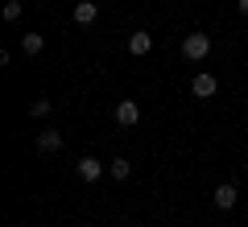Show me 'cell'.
I'll return each mask as SVG.
<instances>
[{"label": "cell", "instance_id": "obj_1", "mask_svg": "<svg viewBox=\"0 0 248 227\" xmlns=\"http://www.w3.org/2000/svg\"><path fill=\"white\" fill-rule=\"evenodd\" d=\"M207 54H211V37L207 33H186L182 37V58L186 62H203Z\"/></svg>", "mask_w": 248, "mask_h": 227}, {"label": "cell", "instance_id": "obj_2", "mask_svg": "<svg viewBox=\"0 0 248 227\" xmlns=\"http://www.w3.org/2000/svg\"><path fill=\"white\" fill-rule=\"evenodd\" d=\"M215 91H219V83H215V75H207V70H199L195 79H190V95L195 99H211Z\"/></svg>", "mask_w": 248, "mask_h": 227}, {"label": "cell", "instance_id": "obj_3", "mask_svg": "<svg viewBox=\"0 0 248 227\" xmlns=\"http://www.w3.org/2000/svg\"><path fill=\"white\" fill-rule=\"evenodd\" d=\"M112 116H116V124H120V128H133V124L141 120V107H137V99H120Z\"/></svg>", "mask_w": 248, "mask_h": 227}, {"label": "cell", "instance_id": "obj_4", "mask_svg": "<svg viewBox=\"0 0 248 227\" xmlns=\"http://www.w3.org/2000/svg\"><path fill=\"white\" fill-rule=\"evenodd\" d=\"M211 202H215L219 211H232V207L240 202V190H236L232 182H219V186H215V194H211Z\"/></svg>", "mask_w": 248, "mask_h": 227}, {"label": "cell", "instance_id": "obj_5", "mask_svg": "<svg viewBox=\"0 0 248 227\" xmlns=\"http://www.w3.org/2000/svg\"><path fill=\"white\" fill-rule=\"evenodd\" d=\"M75 174H79L83 182H99V178H104V161H95V157H79V161H75Z\"/></svg>", "mask_w": 248, "mask_h": 227}, {"label": "cell", "instance_id": "obj_6", "mask_svg": "<svg viewBox=\"0 0 248 227\" xmlns=\"http://www.w3.org/2000/svg\"><path fill=\"white\" fill-rule=\"evenodd\" d=\"M149 50H153V33H145V29L128 33V54H133V58H145Z\"/></svg>", "mask_w": 248, "mask_h": 227}, {"label": "cell", "instance_id": "obj_7", "mask_svg": "<svg viewBox=\"0 0 248 227\" xmlns=\"http://www.w3.org/2000/svg\"><path fill=\"white\" fill-rule=\"evenodd\" d=\"M62 145H66V136H62L58 128H46V132H37V149H42V153H58Z\"/></svg>", "mask_w": 248, "mask_h": 227}, {"label": "cell", "instance_id": "obj_8", "mask_svg": "<svg viewBox=\"0 0 248 227\" xmlns=\"http://www.w3.org/2000/svg\"><path fill=\"white\" fill-rule=\"evenodd\" d=\"M95 17H99L95 0H79V4H75V25H95Z\"/></svg>", "mask_w": 248, "mask_h": 227}, {"label": "cell", "instance_id": "obj_9", "mask_svg": "<svg viewBox=\"0 0 248 227\" xmlns=\"http://www.w3.org/2000/svg\"><path fill=\"white\" fill-rule=\"evenodd\" d=\"M21 50L33 58V54H42V50H46V37H42V33H21Z\"/></svg>", "mask_w": 248, "mask_h": 227}, {"label": "cell", "instance_id": "obj_10", "mask_svg": "<svg viewBox=\"0 0 248 227\" xmlns=\"http://www.w3.org/2000/svg\"><path fill=\"white\" fill-rule=\"evenodd\" d=\"M108 174H112L116 182H124V178L133 174V161H128V157H116V161H108Z\"/></svg>", "mask_w": 248, "mask_h": 227}, {"label": "cell", "instance_id": "obj_11", "mask_svg": "<svg viewBox=\"0 0 248 227\" xmlns=\"http://www.w3.org/2000/svg\"><path fill=\"white\" fill-rule=\"evenodd\" d=\"M29 116L46 120V116H50V99H33V104H29Z\"/></svg>", "mask_w": 248, "mask_h": 227}, {"label": "cell", "instance_id": "obj_12", "mask_svg": "<svg viewBox=\"0 0 248 227\" xmlns=\"http://www.w3.org/2000/svg\"><path fill=\"white\" fill-rule=\"evenodd\" d=\"M4 21H21V0H9L4 4Z\"/></svg>", "mask_w": 248, "mask_h": 227}, {"label": "cell", "instance_id": "obj_13", "mask_svg": "<svg viewBox=\"0 0 248 227\" xmlns=\"http://www.w3.org/2000/svg\"><path fill=\"white\" fill-rule=\"evenodd\" d=\"M236 9H240V13H244V17H248V0H236Z\"/></svg>", "mask_w": 248, "mask_h": 227}]
</instances>
